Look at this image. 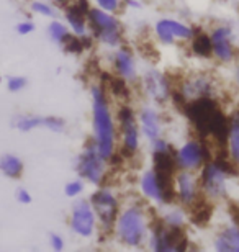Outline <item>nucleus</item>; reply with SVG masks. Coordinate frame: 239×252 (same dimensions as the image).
Wrapping results in <instances>:
<instances>
[{
	"label": "nucleus",
	"mask_w": 239,
	"mask_h": 252,
	"mask_svg": "<svg viewBox=\"0 0 239 252\" xmlns=\"http://www.w3.org/2000/svg\"><path fill=\"white\" fill-rule=\"evenodd\" d=\"M92 97V118H94V143L99 153L106 160L115 156L116 149V125L111 113L108 97L100 85H94L90 89Z\"/></svg>",
	"instance_id": "f257e3e1"
},
{
	"label": "nucleus",
	"mask_w": 239,
	"mask_h": 252,
	"mask_svg": "<svg viewBox=\"0 0 239 252\" xmlns=\"http://www.w3.org/2000/svg\"><path fill=\"white\" fill-rule=\"evenodd\" d=\"M151 221L147 220L146 208L141 203H131L120 210L115 221L113 234L125 248L138 249L149 238Z\"/></svg>",
	"instance_id": "f03ea898"
},
{
	"label": "nucleus",
	"mask_w": 239,
	"mask_h": 252,
	"mask_svg": "<svg viewBox=\"0 0 239 252\" xmlns=\"http://www.w3.org/2000/svg\"><path fill=\"white\" fill-rule=\"evenodd\" d=\"M89 28L92 30L97 41L106 48L116 49L121 46V23L113 13L105 12L99 7L87 10Z\"/></svg>",
	"instance_id": "7ed1b4c3"
},
{
	"label": "nucleus",
	"mask_w": 239,
	"mask_h": 252,
	"mask_svg": "<svg viewBox=\"0 0 239 252\" xmlns=\"http://www.w3.org/2000/svg\"><path fill=\"white\" fill-rule=\"evenodd\" d=\"M138 189L147 201L156 205H167L171 203V198L175 196L174 179L171 180L169 174L157 169H147L139 175Z\"/></svg>",
	"instance_id": "20e7f679"
},
{
	"label": "nucleus",
	"mask_w": 239,
	"mask_h": 252,
	"mask_svg": "<svg viewBox=\"0 0 239 252\" xmlns=\"http://www.w3.org/2000/svg\"><path fill=\"white\" fill-rule=\"evenodd\" d=\"M75 169L79 172V177L84 179L90 185L100 187L105 180V175L108 172V160L99 153L94 139L82 149V153L77 156Z\"/></svg>",
	"instance_id": "39448f33"
},
{
	"label": "nucleus",
	"mask_w": 239,
	"mask_h": 252,
	"mask_svg": "<svg viewBox=\"0 0 239 252\" xmlns=\"http://www.w3.org/2000/svg\"><path fill=\"white\" fill-rule=\"evenodd\" d=\"M230 177V170L221 160H210L202 167L200 172V189L203 195L210 200H221L226 196V182Z\"/></svg>",
	"instance_id": "423d86ee"
},
{
	"label": "nucleus",
	"mask_w": 239,
	"mask_h": 252,
	"mask_svg": "<svg viewBox=\"0 0 239 252\" xmlns=\"http://www.w3.org/2000/svg\"><path fill=\"white\" fill-rule=\"evenodd\" d=\"M90 203H92L99 224L103 231H113L115 221L120 213V200L118 195L108 187H100L97 191H94L90 196Z\"/></svg>",
	"instance_id": "0eeeda50"
},
{
	"label": "nucleus",
	"mask_w": 239,
	"mask_h": 252,
	"mask_svg": "<svg viewBox=\"0 0 239 252\" xmlns=\"http://www.w3.org/2000/svg\"><path fill=\"white\" fill-rule=\"evenodd\" d=\"M147 248L156 252H169V251H184L187 248V238L182 229H171L159 220L156 224H151L149 238H147Z\"/></svg>",
	"instance_id": "6e6552de"
},
{
	"label": "nucleus",
	"mask_w": 239,
	"mask_h": 252,
	"mask_svg": "<svg viewBox=\"0 0 239 252\" xmlns=\"http://www.w3.org/2000/svg\"><path fill=\"white\" fill-rule=\"evenodd\" d=\"M69 226L74 234H77L82 239H90L95 234L99 220H97L95 210L90 200L77 198L74 201L72 210H70Z\"/></svg>",
	"instance_id": "1a4fd4ad"
},
{
	"label": "nucleus",
	"mask_w": 239,
	"mask_h": 252,
	"mask_svg": "<svg viewBox=\"0 0 239 252\" xmlns=\"http://www.w3.org/2000/svg\"><path fill=\"white\" fill-rule=\"evenodd\" d=\"M118 128L121 138V149L125 154L133 156L141 146V128L136 115L130 107H121L118 112Z\"/></svg>",
	"instance_id": "9d476101"
},
{
	"label": "nucleus",
	"mask_w": 239,
	"mask_h": 252,
	"mask_svg": "<svg viewBox=\"0 0 239 252\" xmlns=\"http://www.w3.org/2000/svg\"><path fill=\"white\" fill-rule=\"evenodd\" d=\"M175 167L179 170H198L206 164V148L200 141L189 139L175 151Z\"/></svg>",
	"instance_id": "9b49d317"
},
{
	"label": "nucleus",
	"mask_w": 239,
	"mask_h": 252,
	"mask_svg": "<svg viewBox=\"0 0 239 252\" xmlns=\"http://www.w3.org/2000/svg\"><path fill=\"white\" fill-rule=\"evenodd\" d=\"M141 85H143V92L146 94V97L154 103H166L172 95L169 77L156 67L146 70Z\"/></svg>",
	"instance_id": "f8f14e48"
},
{
	"label": "nucleus",
	"mask_w": 239,
	"mask_h": 252,
	"mask_svg": "<svg viewBox=\"0 0 239 252\" xmlns=\"http://www.w3.org/2000/svg\"><path fill=\"white\" fill-rule=\"evenodd\" d=\"M156 36L162 44H174L175 39L190 41L195 36V32L189 25L174 18H161L154 27Z\"/></svg>",
	"instance_id": "ddd939ff"
},
{
	"label": "nucleus",
	"mask_w": 239,
	"mask_h": 252,
	"mask_svg": "<svg viewBox=\"0 0 239 252\" xmlns=\"http://www.w3.org/2000/svg\"><path fill=\"white\" fill-rule=\"evenodd\" d=\"M200 182L190 170H179L174 175V191L175 198L180 205L193 206L200 196Z\"/></svg>",
	"instance_id": "4468645a"
},
{
	"label": "nucleus",
	"mask_w": 239,
	"mask_h": 252,
	"mask_svg": "<svg viewBox=\"0 0 239 252\" xmlns=\"http://www.w3.org/2000/svg\"><path fill=\"white\" fill-rule=\"evenodd\" d=\"M111 65L123 82H136L138 80V65L135 54L130 48L118 46L111 54Z\"/></svg>",
	"instance_id": "2eb2a0df"
},
{
	"label": "nucleus",
	"mask_w": 239,
	"mask_h": 252,
	"mask_svg": "<svg viewBox=\"0 0 239 252\" xmlns=\"http://www.w3.org/2000/svg\"><path fill=\"white\" fill-rule=\"evenodd\" d=\"M213 95V80L206 74H195L185 79L180 85V97L190 102L200 98H210Z\"/></svg>",
	"instance_id": "dca6fc26"
},
{
	"label": "nucleus",
	"mask_w": 239,
	"mask_h": 252,
	"mask_svg": "<svg viewBox=\"0 0 239 252\" xmlns=\"http://www.w3.org/2000/svg\"><path fill=\"white\" fill-rule=\"evenodd\" d=\"M233 32L230 27H216L210 34L213 56L221 63H231L235 59V48L231 43Z\"/></svg>",
	"instance_id": "f3484780"
},
{
	"label": "nucleus",
	"mask_w": 239,
	"mask_h": 252,
	"mask_svg": "<svg viewBox=\"0 0 239 252\" xmlns=\"http://www.w3.org/2000/svg\"><path fill=\"white\" fill-rule=\"evenodd\" d=\"M84 2V0H82ZM72 3L66 8V23L70 30V33L75 38H87L89 36V20H87V10L90 8L87 3Z\"/></svg>",
	"instance_id": "a211bd4d"
},
{
	"label": "nucleus",
	"mask_w": 239,
	"mask_h": 252,
	"mask_svg": "<svg viewBox=\"0 0 239 252\" xmlns=\"http://www.w3.org/2000/svg\"><path fill=\"white\" fill-rule=\"evenodd\" d=\"M138 122L141 128V134L144 136L147 141H152L162 136V117L159 110L151 107V105H144L138 110Z\"/></svg>",
	"instance_id": "6ab92c4d"
},
{
	"label": "nucleus",
	"mask_w": 239,
	"mask_h": 252,
	"mask_svg": "<svg viewBox=\"0 0 239 252\" xmlns=\"http://www.w3.org/2000/svg\"><path fill=\"white\" fill-rule=\"evenodd\" d=\"M213 248L221 252H239V224L226 226L215 238Z\"/></svg>",
	"instance_id": "aec40b11"
},
{
	"label": "nucleus",
	"mask_w": 239,
	"mask_h": 252,
	"mask_svg": "<svg viewBox=\"0 0 239 252\" xmlns=\"http://www.w3.org/2000/svg\"><path fill=\"white\" fill-rule=\"evenodd\" d=\"M226 141H228V151H230L231 164L239 165V112H236L230 120Z\"/></svg>",
	"instance_id": "412c9836"
},
{
	"label": "nucleus",
	"mask_w": 239,
	"mask_h": 252,
	"mask_svg": "<svg viewBox=\"0 0 239 252\" xmlns=\"http://www.w3.org/2000/svg\"><path fill=\"white\" fill-rule=\"evenodd\" d=\"M0 172L8 179H18L23 174V160L15 154H3L0 158Z\"/></svg>",
	"instance_id": "4be33fe9"
},
{
	"label": "nucleus",
	"mask_w": 239,
	"mask_h": 252,
	"mask_svg": "<svg viewBox=\"0 0 239 252\" xmlns=\"http://www.w3.org/2000/svg\"><path fill=\"white\" fill-rule=\"evenodd\" d=\"M161 221L171 229H184L187 223V213L180 206H171L161 216Z\"/></svg>",
	"instance_id": "5701e85b"
},
{
	"label": "nucleus",
	"mask_w": 239,
	"mask_h": 252,
	"mask_svg": "<svg viewBox=\"0 0 239 252\" xmlns=\"http://www.w3.org/2000/svg\"><path fill=\"white\" fill-rule=\"evenodd\" d=\"M48 36L53 43L56 44H64L70 41V30L68 23H63L59 20L53 18L51 23L48 25Z\"/></svg>",
	"instance_id": "b1692460"
},
{
	"label": "nucleus",
	"mask_w": 239,
	"mask_h": 252,
	"mask_svg": "<svg viewBox=\"0 0 239 252\" xmlns=\"http://www.w3.org/2000/svg\"><path fill=\"white\" fill-rule=\"evenodd\" d=\"M44 117H36V115H20L13 120V128L22 131V133H30V131L43 128Z\"/></svg>",
	"instance_id": "393cba45"
},
{
	"label": "nucleus",
	"mask_w": 239,
	"mask_h": 252,
	"mask_svg": "<svg viewBox=\"0 0 239 252\" xmlns=\"http://www.w3.org/2000/svg\"><path fill=\"white\" fill-rule=\"evenodd\" d=\"M192 46H193V53L197 56H210L213 54V48H211V39L208 34H200V36H193V41H192Z\"/></svg>",
	"instance_id": "a878e982"
},
{
	"label": "nucleus",
	"mask_w": 239,
	"mask_h": 252,
	"mask_svg": "<svg viewBox=\"0 0 239 252\" xmlns=\"http://www.w3.org/2000/svg\"><path fill=\"white\" fill-rule=\"evenodd\" d=\"M30 8H32L33 13L36 15H41L44 18H56L58 17V10L54 8V5H51L48 2H43V0H34L30 5Z\"/></svg>",
	"instance_id": "bb28decb"
},
{
	"label": "nucleus",
	"mask_w": 239,
	"mask_h": 252,
	"mask_svg": "<svg viewBox=\"0 0 239 252\" xmlns=\"http://www.w3.org/2000/svg\"><path fill=\"white\" fill-rule=\"evenodd\" d=\"M84 190H85L84 179L70 180V182L64 185V193H66V196H69V198H79V196L84 193Z\"/></svg>",
	"instance_id": "cd10ccee"
},
{
	"label": "nucleus",
	"mask_w": 239,
	"mask_h": 252,
	"mask_svg": "<svg viewBox=\"0 0 239 252\" xmlns=\"http://www.w3.org/2000/svg\"><path fill=\"white\" fill-rule=\"evenodd\" d=\"M43 128L49 129L51 133H63L66 129V122L59 117H44L43 120Z\"/></svg>",
	"instance_id": "c85d7f7f"
},
{
	"label": "nucleus",
	"mask_w": 239,
	"mask_h": 252,
	"mask_svg": "<svg viewBox=\"0 0 239 252\" xmlns=\"http://www.w3.org/2000/svg\"><path fill=\"white\" fill-rule=\"evenodd\" d=\"M27 85L28 80L27 77H22V75H12V77L7 79V89L13 94L22 92L23 89H27Z\"/></svg>",
	"instance_id": "c756f323"
},
{
	"label": "nucleus",
	"mask_w": 239,
	"mask_h": 252,
	"mask_svg": "<svg viewBox=\"0 0 239 252\" xmlns=\"http://www.w3.org/2000/svg\"><path fill=\"white\" fill-rule=\"evenodd\" d=\"M149 146H151V153H152V156L171 153V144L167 143V141H166L164 138H162V136H159V138H156V139L149 141Z\"/></svg>",
	"instance_id": "7c9ffc66"
},
{
	"label": "nucleus",
	"mask_w": 239,
	"mask_h": 252,
	"mask_svg": "<svg viewBox=\"0 0 239 252\" xmlns=\"http://www.w3.org/2000/svg\"><path fill=\"white\" fill-rule=\"evenodd\" d=\"M95 2V7H99L105 12H110V13H115L116 10L120 8V0H94Z\"/></svg>",
	"instance_id": "2f4dec72"
},
{
	"label": "nucleus",
	"mask_w": 239,
	"mask_h": 252,
	"mask_svg": "<svg viewBox=\"0 0 239 252\" xmlns=\"http://www.w3.org/2000/svg\"><path fill=\"white\" fill-rule=\"evenodd\" d=\"M15 30H17V33L20 36H28V34H32L34 32V23L32 20H23V22L17 23Z\"/></svg>",
	"instance_id": "473e14b6"
},
{
	"label": "nucleus",
	"mask_w": 239,
	"mask_h": 252,
	"mask_svg": "<svg viewBox=\"0 0 239 252\" xmlns=\"http://www.w3.org/2000/svg\"><path fill=\"white\" fill-rule=\"evenodd\" d=\"M49 246H51V249L56 251V252L64 251V248H66V241H64V238H63L61 234L51 233V234H49Z\"/></svg>",
	"instance_id": "72a5a7b5"
},
{
	"label": "nucleus",
	"mask_w": 239,
	"mask_h": 252,
	"mask_svg": "<svg viewBox=\"0 0 239 252\" xmlns=\"http://www.w3.org/2000/svg\"><path fill=\"white\" fill-rule=\"evenodd\" d=\"M15 198H17L18 203L30 205V203H32V200H33V196H32V193H30L27 189H18L17 193H15Z\"/></svg>",
	"instance_id": "f704fd0d"
},
{
	"label": "nucleus",
	"mask_w": 239,
	"mask_h": 252,
	"mask_svg": "<svg viewBox=\"0 0 239 252\" xmlns=\"http://www.w3.org/2000/svg\"><path fill=\"white\" fill-rule=\"evenodd\" d=\"M125 5L130 8H141L143 7V3H141L139 0H125Z\"/></svg>",
	"instance_id": "c9c22d12"
},
{
	"label": "nucleus",
	"mask_w": 239,
	"mask_h": 252,
	"mask_svg": "<svg viewBox=\"0 0 239 252\" xmlns=\"http://www.w3.org/2000/svg\"><path fill=\"white\" fill-rule=\"evenodd\" d=\"M53 2H54V3H58V5H66V3L69 2V0H53Z\"/></svg>",
	"instance_id": "e433bc0d"
},
{
	"label": "nucleus",
	"mask_w": 239,
	"mask_h": 252,
	"mask_svg": "<svg viewBox=\"0 0 239 252\" xmlns=\"http://www.w3.org/2000/svg\"><path fill=\"white\" fill-rule=\"evenodd\" d=\"M235 80H236L238 85H239V65L236 67V72H235Z\"/></svg>",
	"instance_id": "4c0bfd02"
},
{
	"label": "nucleus",
	"mask_w": 239,
	"mask_h": 252,
	"mask_svg": "<svg viewBox=\"0 0 239 252\" xmlns=\"http://www.w3.org/2000/svg\"><path fill=\"white\" fill-rule=\"evenodd\" d=\"M0 82H2V77H0Z\"/></svg>",
	"instance_id": "58836bf2"
}]
</instances>
